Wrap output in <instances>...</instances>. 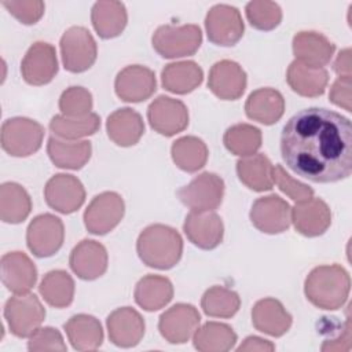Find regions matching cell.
Wrapping results in <instances>:
<instances>
[{
	"instance_id": "cell-40",
	"label": "cell",
	"mask_w": 352,
	"mask_h": 352,
	"mask_svg": "<svg viewBox=\"0 0 352 352\" xmlns=\"http://www.w3.org/2000/svg\"><path fill=\"white\" fill-rule=\"evenodd\" d=\"M226 148L239 157H249L261 147V131L250 124H235L223 136Z\"/></svg>"
},
{
	"instance_id": "cell-34",
	"label": "cell",
	"mask_w": 352,
	"mask_h": 352,
	"mask_svg": "<svg viewBox=\"0 0 352 352\" xmlns=\"http://www.w3.org/2000/svg\"><path fill=\"white\" fill-rule=\"evenodd\" d=\"M274 165L264 154H253L238 160L236 175L239 180L253 191H268L274 186Z\"/></svg>"
},
{
	"instance_id": "cell-24",
	"label": "cell",
	"mask_w": 352,
	"mask_h": 352,
	"mask_svg": "<svg viewBox=\"0 0 352 352\" xmlns=\"http://www.w3.org/2000/svg\"><path fill=\"white\" fill-rule=\"evenodd\" d=\"M3 285L14 294L29 293L36 285L37 268L23 252H10L1 257Z\"/></svg>"
},
{
	"instance_id": "cell-38",
	"label": "cell",
	"mask_w": 352,
	"mask_h": 352,
	"mask_svg": "<svg viewBox=\"0 0 352 352\" xmlns=\"http://www.w3.org/2000/svg\"><path fill=\"white\" fill-rule=\"evenodd\" d=\"M38 292L44 301L55 308L69 307L74 297V280L63 270H54L44 275Z\"/></svg>"
},
{
	"instance_id": "cell-17",
	"label": "cell",
	"mask_w": 352,
	"mask_h": 352,
	"mask_svg": "<svg viewBox=\"0 0 352 352\" xmlns=\"http://www.w3.org/2000/svg\"><path fill=\"white\" fill-rule=\"evenodd\" d=\"M114 89L117 96L124 102H143L157 89L155 74L151 69L142 65L126 66L117 74Z\"/></svg>"
},
{
	"instance_id": "cell-33",
	"label": "cell",
	"mask_w": 352,
	"mask_h": 352,
	"mask_svg": "<svg viewBox=\"0 0 352 352\" xmlns=\"http://www.w3.org/2000/svg\"><path fill=\"white\" fill-rule=\"evenodd\" d=\"M133 297L136 304L144 311H158L170 302L173 286L166 276L146 275L136 283Z\"/></svg>"
},
{
	"instance_id": "cell-1",
	"label": "cell",
	"mask_w": 352,
	"mask_h": 352,
	"mask_svg": "<svg viewBox=\"0 0 352 352\" xmlns=\"http://www.w3.org/2000/svg\"><path fill=\"white\" fill-rule=\"evenodd\" d=\"M280 154L289 169L312 183L344 180L352 172V124L329 109H302L282 129Z\"/></svg>"
},
{
	"instance_id": "cell-26",
	"label": "cell",
	"mask_w": 352,
	"mask_h": 352,
	"mask_svg": "<svg viewBox=\"0 0 352 352\" xmlns=\"http://www.w3.org/2000/svg\"><path fill=\"white\" fill-rule=\"evenodd\" d=\"M245 113L253 121L272 125L278 122L285 113V99L282 94L274 88H258L248 96Z\"/></svg>"
},
{
	"instance_id": "cell-48",
	"label": "cell",
	"mask_w": 352,
	"mask_h": 352,
	"mask_svg": "<svg viewBox=\"0 0 352 352\" xmlns=\"http://www.w3.org/2000/svg\"><path fill=\"white\" fill-rule=\"evenodd\" d=\"M351 348V320L346 318L342 333L336 340H329L322 345V351H348Z\"/></svg>"
},
{
	"instance_id": "cell-29",
	"label": "cell",
	"mask_w": 352,
	"mask_h": 352,
	"mask_svg": "<svg viewBox=\"0 0 352 352\" xmlns=\"http://www.w3.org/2000/svg\"><path fill=\"white\" fill-rule=\"evenodd\" d=\"M63 329L72 346L77 351H95L103 342L102 324L92 315H74L63 324Z\"/></svg>"
},
{
	"instance_id": "cell-30",
	"label": "cell",
	"mask_w": 352,
	"mask_h": 352,
	"mask_svg": "<svg viewBox=\"0 0 352 352\" xmlns=\"http://www.w3.org/2000/svg\"><path fill=\"white\" fill-rule=\"evenodd\" d=\"M91 22L99 37H117L124 32L128 22L126 8L121 1H96L91 10Z\"/></svg>"
},
{
	"instance_id": "cell-43",
	"label": "cell",
	"mask_w": 352,
	"mask_h": 352,
	"mask_svg": "<svg viewBox=\"0 0 352 352\" xmlns=\"http://www.w3.org/2000/svg\"><path fill=\"white\" fill-rule=\"evenodd\" d=\"M59 110L66 117H84L92 113V95L84 87H69L59 98Z\"/></svg>"
},
{
	"instance_id": "cell-44",
	"label": "cell",
	"mask_w": 352,
	"mask_h": 352,
	"mask_svg": "<svg viewBox=\"0 0 352 352\" xmlns=\"http://www.w3.org/2000/svg\"><path fill=\"white\" fill-rule=\"evenodd\" d=\"M272 177H274V183L286 194L289 195L293 201L296 202H301V201H305V199H309L312 198L314 195V190L293 179L285 169L282 165H275L274 166V170H272Z\"/></svg>"
},
{
	"instance_id": "cell-14",
	"label": "cell",
	"mask_w": 352,
	"mask_h": 352,
	"mask_svg": "<svg viewBox=\"0 0 352 352\" xmlns=\"http://www.w3.org/2000/svg\"><path fill=\"white\" fill-rule=\"evenodd\" d=\"M44 198L50 208L59 213L69 214L78 210L85 201L82 183L73 175L58 173L44 187Z\"/></svg>"
},
{
	"instance_id": "cell-36",
	"label": "cell",
	"mask_w": 352,
	"mask_h": 352,
	"mask_svg": "<svg viewBox=\"0 0 352 352\" xmlns=\"http://www.w3.org/2000/svg\"><path fill=\"white\" fill-rule=\"evenodd\" d=\"M170 154L179 169L192 173L205 166L209 151L202 139L197 136H183L172 143Z\"/></svg>"
},
{
	"instance_id": "cell-46",
	"label": "cell",
	"mask_w": 352,
	"mask_h": 352,
	"mask_svg": "<svg viewBox=\"0 0 352 352\" xmlns=\"http://www.w3.org/2000/svg\"><path fill=\"white\" fill-rule=\"evenodd\" d=\"M28 349L32 352L60 351L65 352L66 344L62 334L54 327H38L29 338Z\"/></svg>"
},
{
	"instance_id": "cell-35",
	"label": "cell",
	"mask_w": 352,
	"mask_h": 352,
	"mask_svg": "<svg viewBox=\"0 0 352 352\" xmlns=\"http://www.w3.org/2000/svg\"><path fill=\"white\" fill-rule=\"evenodd\" d=\"M32 210L28 191L18 183L7 182L0 187V217L4 223H22Z\"/></svg>"
},
{
	"instance_id": "cell-7",
	"label": "cell",
	"mask_w": 352,
	"mask_h": 352,
	"mask_svg": "<svg viewBox=\"0 0 352 352\" xmlns=\"http://www.w3.org/2000/svg\"><path fill=\"white\" fill-rule=\"evenodd\" d=\"M63 67L70 73H82L96 60V41L84 26H72L60 37Z\"/></svg>"
},
{
	"instance_id": "cell-3",
	"label": "cell",
	"mask_w": 352,
	"mask_h": 352,
	"mask_svg": "<svg viewBox=\"0 0 352 352\" xmlns=\"http://www.w3.org/2000/svg\"><path fill=\"white\" fill-rule=\"evenodd\" d=\"M136 252L147 267L157 270H170L183 253V239L180 234L165 224H151L138 236Z\"/></svg>"
},
{
	"instance_id": "cell-39",
	"label": "cell",
	"mask_w": 352,
	"mask_h": 352,
	"mask_svg": "<svg viewBox=\"0 0 352 352\" xmlns=\"http://www.w3.org/2000/svg\"><path fill=\"white\" fill-rule=\"evenodd\" d=\"M100 128V117L89 113L84 117H66L63 114L54 116L50 121L51 132L65 140H77L94 135Z\"/></svg>"
},
{
	"instance_id": "cell-42",
	"label": "cell",
	"mask_w": 352,
	"mask_h": 352,
	"mask_svg": "<svg viewBox=\"0 0 352 352\" xmlns=\"http://www.w3.org/2000/svg\"><path fill=\"white\" fill-rule=\"evenodd\" d=\"M245 12L249 23L258 30H272L282 21V10L274 1H250L246 4Z\"/></svg>"
},
{
	"instance_id": "cell-5",
	"label": "cell",
	"mask_w": 352,
	"mask_h": 352,
	"mask_svg": "<svg viewBox=\"0 0 352 352\" xmlns=\"http://www.w3.org/2000/svg\"><path fill=\"white\" fill-rule=\"evenodd\" d=\"M44 132V126L32 118H8L1 125V147L12 157H29L41 147Z\"/></svg>"
},
{
	"instance_id": "cell-11",
	"label": "cell",
	"mask_w": 352,
	"mask_h": 352,
	"mask_svg": "<svg viewBox=\"0 0 352 352\" xmlns=\"http://www.w3.org/2000/svg\"><path fill=\"white\" fill-rule=\"evenodd\" d=\"M205 29L210 43L232 47L242 38L245 25L238 8L228 4H216L206 14Z\"/></svg>"
},
{
	"instance_id": "cell-49",
	"label": "cell",
	"mask_w": 352,
	"mask_h": 352,
	"mask_svg": "<svg viewBox=\"0 0 352 352\" xmlns=\"http://www.w3.org/2000/svg\"><path fill=\"white\" fill-rule=\"evenodd\" d=\"M275 349V345L268 341V340H264V338H260V337H256V336H250V337H246L243 340V342L236 348L238 352H242V351H260V352H271Z\"/></svg>"
},
{
	"instance_id": "cell-32",
	"label": "cell",
	"mask_w": 352,
	"mask_h": 352,
	"mask_svg": "<svg viewBox=\"0 0 352 352\" xmlns=\"http://www.w3.org/2000/svg\"><path fill=\"white\" fill-rule=\"evenodd\" d=\"M286 81L296 94L305 98H316L324 94L329 84V73L326 69H312L298 60H293L287 67Z\"/></svg>"
},
{
	"instance_id": "cell-41",
	"label": "cell",
	"mask_w": 352,
	"mask_h": 352,
	"mask_svg": "<svg viewBox=\"0 0 352 352\" xmlns=\"http://www.w3.org/2000/svg\"><path fill=\"white\" fill-rule=\"evenodd\" d=\"M201 307L208 316L227 319L238 312L241 307V298L238 293L231 289L223 286H212L204 293L201 298Z\"/></svg>"
},
{
	"instance_id": "cell-22",
	"label": "cell",
	"mask_w": 352,
	"mask_h": 352,
	"mask_svg": "<svg viewBox=\"0 0 352 352\" xmlns=\"http://www.w3.org/2000/svg\"><path fill=\"white\" fill-rule=\"evenodd\" d=\"M292 45L296 60L312 69H323L336 51V45L326 36L312 30L296 33Z\"/></svg>"
},
{
	"instance_id": "cell-6",
	"label": "cell",
	"mask_w": 352,
	"mask_h": 352,
	"mask_svg": "<svg viewBox=\"0 0 352 352\" xmlns=\"http://www.w3.org/2000/svg\"><path fill=\"white\" fill-rule=\"evenodd\" d=\"M4 318L10 331L19 338L30 337L44 322L45 308L36 294L23 293L8 298L4 305Z\"/></svg>"
},
{
	"instance_id": "cell-18",
	"label": "cell",
	"mask_w": 352,
	"mask_h": 352,
	"mask_svg": "<svg viewBox=\"0 0 352 352\" xmlns=\"http://www.w3.org/2000/svg\"><path fill=\"white\" fill-rule=\"evenodd\" d=\"M246 84L245 70L234 60H219L209 70L208 88L223 100L239 99L246 89Z\"/></svg>"
},
{
	"instance_id": "cell-25",
	"label": "cell",
	"mask_w": 352,
	"mask_h": 352,
	"mask_svg": "<svg viewBox=\"0 0 352 352\" xmlns=\"http://www.w3.org/2000/svg\"><path fill=\"white\" fill-rule=\"evenodd\" d=\"M252 323L256 330L272 337L283 336L292 326V315L276 298L258 300L252 308Z\"/></svg>"
},
{
	"instance_id": "cell-10",
	"label": "cell",
	"mask_w": 352,
	"mask_h": 352,
	"mask_svg": "<svg viewBox=\"0 0 352 352\" xmlns=\"http://www.w3.org/2000/svg\"><path fill=\"white\" fill-rule=\"evenodd\" d=\"M65 228L59 217L51 213L36 216L26 230V243L36 257L54 256L63 245Z\"/></svg>"
},
{
	"instance_id": "cell-50",
	"label": "cell",
	"mask_w": 352,
	"mask_h": 352,
	"mask_svg": "<svg viewBox=\"0 0 352 352\" xmlns=\"http://www.w3.org/2000/svg\"><path fill=\"white\" fill-rule=\"evenodd\" d=\"M334 72L338 74V77H346L351 78V50L345 48L340 51L336 62H334Z\"/></svg>"
},
{
	"instance_id": "cell-20",
	"label": "cell",
	"mask_w": 352,
	"mask_h": 352,
	"mask_svg": "<svg viewBox=\"0 0 352 352\" xmlns=\"http://www.w3.org/2000/svg\"><path fill=\"white\" fill-rule=\"evenodd\" d=\"M183 231L188 241L204 250L217 248L224 236L221 217L214 212H191L186 216Z\"/></svg>"
},
{
	"instance_id": "cell-9",
	"label": "cell",
	"mask_w": 352,
	"mask_h": 352,
	"mask_svg": "<svg viewBox=\"0 0 352 352\" xmlns=\"http://www.w3.org/2000/svg\"><path fill=\"white\" fill-rule=\"evenodd\" d=\"M125 204L120 194L104 191L98 194L84 212L85 228L94 235H104L114 230L122 220Z\"/></svg>"
},
{
	"instance_id": "cell-19",
	"label": "cell",
	"mask_w": 352,
	"mask_h": 352,
	"mask_svg": "<svg viewBox=\"0 0 352 352\" xmlns=\"http://www.w3.org/2000/svg\"><path fill=\"white\" fill-rule=\"evenodd\" d=\"M107 250L94 239H82L70 252L69 265L72 271L84 280H95L107 270Z\"/></svg>"
},
{
	"instance_id": "cell-21",
	"label": "cell",
	"mask_w": 352,
	"mask_h": 352,
	"mask_svg": "<svg viewBox=\"0 0 352 352\" xmlns=\"http://www.w3.org/2000/svg\"><path fill=\"white\" fill-rule=\"evenodd\" d=\"M110 341L121 348H131L140 342L144 336V319L131 308L122 307L113 311L106 320Z\"/></svg>"
},
{
	"instance_id": "cell-28",
	"label": "cell",
	"mask_w": 352,
	"mask_h": 352,
	"mask_svg": "<svg viewBox=\"0 0 352 352\" xmlns=\"http://www.w3.org/2000/svg\"><path fill=\"white\" fill-rule=\"evenodd\" d=\"M47 154L55 166L62 169H81L91 158L92 146L88 140H65L51 136Z\"/></svg>"
},
{
	"instance_id": "cell-13",
	"label": "cell",
	"mask_w": 352,
	"mask_h": 352,
	"mask_svg": "<svg viewBox=\"0 0 352 352\" xmlns=\"http://www.w3.org/2000/svg\"><path fill=\"white\" fill-rule=\"evenodd\" d=\"M252 224L265 234H280L290 227L292 208L279 195L257 198L249 213Z\"/></svg>"
},
{
	"instance_id": "cell-4",
	"label": "cell",
	"mask_w": 352,
	"mask_h": 352,
	"mask_svg": "<svg viewBox=\"0 0 352 352\" xmlns=\"http://www.w3.org/2000/svg\"><path fill=\"white\" fill-rule=\"evenodd\" d=\"M153 48L166 59L194 55L202 44V32L198 25L182 26L162 25L157 28L151 37Z\"/></svg>"
},
{
	"instance_id": "cell-37",
	"label": "cell",
	"mask_w": 352,
	"mask_h": 352,
	"mask_svg": "<svg viewBox=\"0 0 352 352\" xmlns=\"http://www.w3.org/2000/svg\"><path fill=\"white\" fill-rule=\"evenodd\" d=\"M192 342L201 352H226L235 345L236 334L226 323L206 322L197 329Z\"/></svg>"
},
{
	"instance_id": "cell-47",
	"label": "cell",
	"mask_w": 352,
	"mask_h": 352,
	"mask_svg": "<svg viewBox=\"0 0 352 352\" xmlns=\"http://www.w3.org/2000/svg\"><path fill=\"white\" fill-rule=\"evenodd\" d=\"M329 98L330 102L336 106L342 107L346 111H351V78L338 77L330 88Z\"/></svg>"
},
{
	"instance_id": "cell-45",
	"label": "cell",
	"mask_w": 352,
	"mask_h": 352,
	"mask_svg": "<svg viewBox=\"0 0 352 352\" xmlns=\"http://www.w3.org/2000/svg\"><path fill=\"white\" fill-rule=\"evenodd\" d=\"M3 6L15 19H18L23 25H34L36 22H38L45 8L44 3L40 0H4Z\"/></svg>"
},
{
	"instance_id": "cell-12",
	"label": "cell",
	"mask_w": 352,
	"mask_h": 352,
	"mask_svg": "<svg viewBox=\"0 0 352 352\" xmlns=\"http://www.w3.org/2000/svg\"><path fill=\"white\" fill-rule=\"evenodd\" d=\"M147 120L155 132L169 138L187 128L188 110L182 100L161 95L147 107Z\"/></svg>"
},
{
	"instance_id": "cell-8",
	"label": "cell",
	"mask_w": 352,
	"mask_h": 352,
	"mask_svg": "<svg viewBox=\"0 0 352 352\" xmlns=\"http://www.w3.org/2000/svg\"><path fill=\"white\" fill-rule=\"evenodd\" d=\"M224 195V180L212 172L195 176L177 191L180 202L191 212H212L220 206Z\"/></svg>"
},
{
	"instance_id": "cell-31",
	"label": "cell",
	"mask_w": 352,
	"mask_h": 352,
	"mask_svg": "<svg viewBox=\"0 0 352 352\" xmlns=\"http://www.w3.org/2000/svg\"><path fill=\"white\" fill-rule=\"evenodd\" d=\"M204 80V72L198 63L192 60H182L166 65L161 72L162 87L177 95H186L192 92L201 85Z\"/></svg>"
},
{
	"instance_id": "cell-23",
	"label": "cell",
	"mask_w": 352,
	"mask_h": 352,
	"mask_svg": "<svg viewBox=\"0 0 352 352\" xmlns=\"http://www.w3.org/2000/svg\"><path fill=\"white\" fill-rule=\"evenodd\" d=\"M292 221L296 230L304 236H319L326 232L331 224V212L329 205L320 198H309L296 202L292 209Z\"/></svg>"
},
{
	"instance_id": "cell-15",
	"label": "cell",
	"mask_w": 352,
	"mask_h": 352,
	"mask_svg": "<svg viewBox=\"0 0 352 352\" xmlns=\"http://www.w3.org/2000/svg\"><path fill=\"white\" fill-rule=\"evenodd\" d=\"M58 73L55 47L45 41L33 43L21 62V74L30 85H44Z\"/></svg>"
},
{
	"instance_id": "cell-2",
	"label": "cell",
	"mask_w": 352,
	"mask_h": 352,
	"mask_svg": "<svg viewBox=\"0 0 352 352\" xmlns=\"http://www.w3.org/2000/svg\"><path fill=\"white\" fill-rule=\"evenodd\" d=\"M351 290L348 271L338 265H319L314 268L304 283L305 297L320 309L334 311L341 308Z\"/></svg>"
},
{
	"instance_id": "cell-27",
	"label": "cell",
	"mask_w": 352,
	"mask_h": 352,
	"mask_svg": "<svg viewBox=\"0 0 352 352\" xmlns=\"http://www.w3.org/2000/svg\"><path fill=\"white\" fill-rule=\"evenodd\" d=\"M106 131L109 138L121 147L135 146L144 133L142 116L129 107L116 110L107 117Z\"/></svg>"
},
{
	"instance_id": "cell-16",
	"label": "cell",
	"mask_w": 352,
	"mask_h": 352,
	"mask_svg": "<svg viewBox=\"0 0 352 352\" xmlns=\"http://www.w3.org/2000/svg\"><path fill=\"white\" fill-rule=\"evenodd\" d=\"M199 322L201 316L194 305L179 302L160 316L158 330L168 342L184 344L194 336Z\"/></svg>"
}]
</instances>
